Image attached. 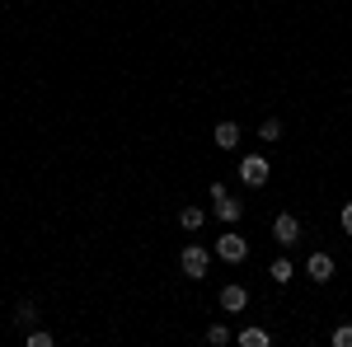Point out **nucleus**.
Returning a JSON list of instances; mask_svg holds the SVG:
<instances>
[{"mask_svg":"<svg viewBox=\"0 0 352 347\" xmlns=\"http://www.w3.org/2000/svg\"><path fill=\"white\" fill-rule=\"evenodd\" d=\"M179 267H184V277L202 282V277H207V267H212V254H207L202 244H188V249L179 254Z\"/></svg>","mask_w":352,"mask_h":347,"instance_id":"nucleus-1","label":"nucleus"},{"mask_svg":"<svg viewBox=\"0 0 352 347\" xmlns=\"http://www.w3.org/2000/svg\"><path fill=\"white\" fill-rule=\"evenodd\" d=\"M268 174H272V169H268L263 155H244V160H240V179L249 188H263V183H268Z\"/></svg>","mask_w":352,"mask_h":347,"instance_id":"nucleus-2","label":"nucleus"},{"mask_svg":"<svg viewBox=\"0 0 352 347\" xmlns=\"http://www.w3.org/2000/svg\"><path fill=\"white\" fill-rule=\"evenodd\" d=\"M217 254L226 258V263H244V258H249V244L230 230V235H221V240H217Z\"/></svg>","mask_w":352,"mask_h":347,"instance_id":"nucleus-3","label":"nucleus"},{"mask_svg":"<svg viewBox=\"0 0 352 347\" xmlns=\"http://www.w3.org/2000/svg\"><path fill=\"white\" fill-rule=\"evenodd\" d=\"M272 235H277V244H296L300 240V221L292 212H282L277 221H272Z\"/></svg>","mask_w":352,"mask_h":347,"instance_id":"nucleus-4","label":"nucleus"},{"mask_svg":"<svg viewBox=\"0 0 352 347\" xmlns=\"http://www.w3.org/2000/svg\"><path fill=\"white\" fill-rule=\"evenodd\" d=\"M244 305H249V291H244L240 282H230V287H221V310H226V315H240Z\"/></svg>","mask_w":352,"mask_h":347,"instance_id":"nucleus-5","label":"nucleus"},{"mask_svg":"<svg viewBox=\"0 0 352 347\" xmlns=\"http://www.w3.org/2000/svg\"><path fill=\"white\" fill-rule=\"evenodd\" d=\"M305 272H310L315 282H329V277H333V258H329V254H310V263H305Z\"/></svg>","mask_w":352,"mask_h":347,"instance_id":"nucleus-6","label":"nucleus"},{"mask_svg":"<svg viewBox=\"0 0 352 347\" xmlns=\"http://www.w3.org/2000/svg\"><path fill=\"white\" fill-rule=\"evenodd\" d=\"M217 146L221 150H235L240 146V127L235 122H217Z\"/></svg>","mask_w":352,"mask_h":347,"instance_id":"nucleus-7","label":"nucleus"},{"mask_svg":"<svg viewBox=\"0 0 352 347\" xmlns=\"http://www.w3.org/2000/svg\"><path fill=\"white\" fill-rule=\"evenodd\" d=\"M240 207H244V202H235L230 192H226V197H217V216H221V221H240Z\"/></svg>","mask_w":352,"mask_h":347,"instance_id":"nucleus-8","label":"nucleus"},{"mask_svg":"<svg viewBox=\"0 0 352 347\" xmlns=\"http://www.w3.org/2000/svg\"><path fill=\"white\" fill-rule=\"evenodd\" d=\"M272 338L263 333V328H240V347H268Z\"/></svg>","mask_w":352,"mask_h":347,"instance_id":"nucleus-9","label":"nucleus"},{"mask_svg":"<svg viewBox=\"0 0 352 347\" xmlns=\"http://www.w3.org/2000/svg\"><path fill=\"white\" fill-rule=\"evenodd\" d=\"M268 277H272V282H277V287H282V282H292V277H296V267L287 263V258H277V263L268 267Z\"/></svg>","mask_w":352,"mask_h":347,"instance_id":"nucleus-10","label":"nucleus"},{"mask_svg":"<svg viewBox=\"0 0 352 347\" xmlns=\"http://www.w3.org/2000/svg\"><path fill=\"white\" fill-rule=\"evenodd\" d=\"M179 225H184V230H202V207H184V212H179Z\"/></svg>","mask_w":352,"mask_h":347,"instance_id":"nucleus-11","label":"nucleus"},{"mask_svg":"<svg viewBox=\"0 0 352 347\" xmlns=\"http://www.w3.org/2000/svg\"><path fill=\"white\" fill-rule=\"evenodd\" d=\"M258 141H282V122H277V117H268V122H263V127H258Z\"/></svg>","mask_w":352,"mask_h":347,"instance_id":"nucleus-12","label":"nucleus"},{"mask_svg":"<svg viewBox=\"0 0 352 347\" xmlns=\"http://www.w3.org/2000/svg\"><path fill=\"white\" fill-rule=\"evenodd\" d=\"M207 343H212V347H226V343H230V328H226V324H212V328H207Z\"/></svg>","mask_w":352,"mask_h":347,"instance_id":"nucleus-13","label":"nucleus"},{"mask_svg":"<svg viewBox=\"0 0 352 347\" xmlns=\"http://www.w3.org/2000/svg\"><path fill=\"white\" fill-rule=\"evenodd\" d=\"M38 320V310H33V300H19V310H14V324H33Z\"/></svg>","mask_w":352,"mask_h":347,"instance_id":"nucleus-14","label":"nucleus"},{"mask_svg":"<svg viewBox=\"0 0 352 347\" xmlns=\"http://www.w3.org/2000/svg\"><path fill=\"white\" fill-rule=\"evenodd\" d=\"M333 347H352V324H343V328H333Z\"/></svg>","mask_w":352,"mask_h":347,"instance_id":"nucleus-15","label":"nucleus"},{"mask_svg":"<svg viewBox=\"0 0 352 347\" xmlns=\"http://www.w3.org/2000/svg\"><path fill=\"white\" fill-rule=\"evenodd\" d=\"M338 225H343V235H348V240H352V202H348V207H343V212H338Z\"/></svg>","mask_w":352,"mask_h":347,"instance_id":"nucleus-16","label":"nucleus"},{"mask_svg":"<svg viewBox=\"0 0 352 347\" xmlns=\"http://www.w3.org/2000/svg\"><path fill=\"white\" fill-rule=\"evenodd\" d=\"M28 347H52V333H28Z\"/></svg>","mask_w":352,"mask_h":347,"instance_id":"nucleus-17","label":"nucleus"}]
</instances>
